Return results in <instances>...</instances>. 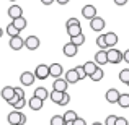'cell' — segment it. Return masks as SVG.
Returning <instances> with one entry per match:
<instances>
[{"instance_id": "6da1fadb", "label": "cell", "mask_w": 129, "mask_h": 125, "mask_svg": "<svg viewBox=\"0 0 129 125\" xmlns=\"http://www.w3.org/2000/svg\"><path fill=\"white\" fill-rule=\"evenodd\" d=\"M49 99L52 101V102H56L57 106H67V104L70 102V96L67 94V91H64V93H60V91H51L49 93Z\"/></svg>"}, {"instance_id": "7a4b0ae2", "label": "cell", "mask_w": 129, "mask_h": 125, "mask_svg": "<svg viewBox=\"0 0 129 125\" xmlns=\"http://www.w3.org/2000/svg\"><path fill=\"white\" fill-rule=\"evenodd\" d=\"M7 122L10 125H25L26 123V115L21 114V110H12L7 115Z\"/></svg>"}, {"instance_id": "3957f363", "label": "cell", "mask_w": 129, "mask_h": 125, "mask_svg": "<svg viewBox=\"0 0 129 125\" xmlns=\"http://www.w3.org/2000/svg\"><path fill=\"white\" fill-rule=\"evenodd\" d=\"M0 94H2V97L10 104V106H13V104L20 99V97L15 96V88H13V86H3V89H2Z\"/></svg>"}, {"instance_id": "277c9868", "label": "cell", "mask_w": 129, "mask_h": 125, "mask_svg": "<svg viewBox=\"0 0 129 125\" xmlns=\"http://www.w3.org/2000/svg\"><path fill=\"white\" fill-rule=\"evenodd\" d=\"M106 57H108V63H113V65L123 62V52H119L116 47H110L106 50Z\"/></svg>"}, {"instance_id": "5b68a950", "label": "cell", "mask_w": 129, "mask_h": 125, "mask_svg": "<svg viewBox=\"0 0 129 125\" xmlns=\"http://www.w3.org/2000/svg\"><path fill=\"white\" fill-rule=\"evenodd\" d=\"M33 73H35V78H38V80H46L47 76H49V65H46V63H39Z\"/></svg>"}, {"instance_id": "8992f818", "label": "cell", "mask_w": 129, "mask_h": 125, "mask_svg": "<svg viewBox=\"0 0 129 125\" xmlns=\"http://www.w3.org/2000/svg\"><path fill=\"white\" fill-rule=\"evenodd\" d=\"M62 73H66V72H64V67L60 65V63L54 62V63H51V65H49V76H54V78H62Z\"/></svg>"}, {"instance_id": "52a82bcc", "label": "cell", "mask_w": 129, "mask_h": 125, "mask_svg": "<svg viewBox=\"0 0 129 125\" xmlns=\"http://www.w3.org/2000/svg\"><path fill=\"white\" fill-rule=\"evenodd\" d=\"M35 73L33 72H23L21 75H20V83L23 84V86H31L33 83H35Z\"/></svg>"}, {"instance_id": "ba28073f", "label": "cell", "mask_w": 129, "mask_h": 125, "mask_svg": "<svg viewBox=\"0 0 129 125\" xmlns=\"http://www.w3.org/2000/svg\"><path fill=\"white\" fill-rule=\"evenodd\" d=\"M8 46H10V49H13V50H20V49H23V46H25V39H23L21 36H15V38H10Z\"/></svg>"}, {"instance_id": "9c48e42d", "label": "cell", "mask_w": 129, "mask_h": 125, "mask_svg": "<svg viewBox=\"0 0 129 125\" xmlns=\"http://www.w3.org/2000/svg\"><path fill=\"white\" fill-rule=\"evenodd\" d=\"M119 96H121L119 91H118L116 88H111V89H108V91H106V94H105V99H106L110 104H114V102H118Z\"/></svg>"}, {"instance_id": "30bf717a", "label": "cell", "mask_w": 129, "mask_h": 125, "mask_svg": "<svg viewBox=\"0 0 129 125\" xmlns=\"http://www.w3.org/2000/svg\"><path fill=\"white\" fill-rule=\"evenodd\" d=\"M105 25H106V23H105V20L101 18V16H95L93 20H90V28L96 33H100L101 29L105 28Z\"/></svg>"}, {"instance_id": "8fae6325", "label": "cell", "mask_w": 129, "mask_h": 125, "mask_svg": "<svg viewBox=\"0 0 129 125\" xmlns=\"http://www.w3.org/2000/svg\"><path fill=\"white\" fill-rule=\"evenodd\" d=\"M82 15H83L85 20H88V21L93 20L95 16H98L96 15V8H95L93 5H85V7H83V8H82Z\"/></svg>"}, {"instance_id": "7c38bea8", "label": "cell", "mask_w": 129, "mask_h": 125, "mask_svg": "<svg viewBox=\"0 0 129 125\" xmlns=\"http://www.w3.org/2000/svg\"><path fill=\"white\" fill-rule=\"evenodd\" d=\"M39 44L41 42H39V39L36 38V36H28V38L25 39V47L28 50H36L39 47Z\"/></svg>"}, {"instance_id": "4fadbf2b", "label": "cell", "mask_w": 129, "mask_h": 125, "mask_svg": "<svg viewBox=\"0 0 129 125\" xmlns=\"http://www.w3.org/2000/svg\"><path fill=\"white\" fill-rule=\"evenodd\" d=\"M62 52H64V55H66V57H75L77 52H79V47L74 46L72 42H67L66 46L62 47Z\"/></svg>"}, {"instance_id": "5bb4252c", "label": "cell", "mask_w": 129, "mask_h": 125, "mask_svg": "<svg viewBox=\"0 0 129 125\" xmlns=\"http://www.w3.org/2000/svg\"><path fill=\"white\" fill-rule=\"evenodd\" d=\"M67 83L64 78H56L52 83V89L54 91H60V93H64V91H67Z\"/></svg>"}, {"instance_id": "9a60e30c", "label": "cell", "mask_w": 129, "mask_h": 125, "mask_svg": "<svg viewBox=\"0 0 129 125\" xmlns=\"http://www.w3.org/2000/svg\"><path fill=\"white\" fill-rule=\"evenodd\" d=\"M118 41H119V39H118V34H116V33L110 31V33H106V34H105V42H106L108 47H114L118 44Z\"/></svg>"}, {"instance_id": "2e32d148", "label": "cell", "mask_w": 129, "mask_h": 125, "mask_svg": "<svg viewBox=\"0 0 129 125\" xmlns=\"http://www.w3.org/2000/svg\"><path fill=\"white\" fill-rule=\"evenodd\" d=\"M8 16L12 20H16V18H20V16H23V8L20 5H12L8 8Z\"/></svg>"}, {"instance_id": "e0dca14e", "label": "cell", "mask_w": 129, "mask_h": 125, "mask_svg": "<svg viewBox=\"0 0 129 125\" xmlns=\"http://www.w3.org/2000/svg\"><path fill=\"white\" fill-rule=\"evenodd\" d=\"M43 104H44V101H41L39 97H36V96H33L31 99H29V102H28V106H29V109L31 110H41L43 109Z\"/></svg>"}, {"instance_id": "ac0fdd59", "label": "cell", "mask_w": 129, "mask_h": 125, "mask_svg": "<svg viewBox=\"0 0 129 125\" xmlns=\"http://www.w3.org/2000/svg\"><path fill=\"white\" fill-rule=\"evenodd\" d=\"M106 50H108V49H106ZM106 50H98V52L95 54V60H93V62L96 63V65H105V63H108Z\"/></svg>"}, {"instance_id": "d6986e66", "label": "cell", "mask_w": 129, "mask_h": 125, "mask_svg": "<svg viewBox=\"0 0 129 125\" xmlns=\"http://www.w3.org/2000/svg\"><path fill=\"white\" fill-rule=\"evenodd\" d=\"M66 80L69 84H75L77 81H79V76H77V72H75V68H70V70H67L66 72Z\"/></svg>"}, {"instance_id": "ffe728a7", "label": "cell", "mask_w": 129, "mask_h": 125, "mask_svg": "<svg viewBox=\"0 0 129 125\" xmlns=\"http://www.w3.org/2000/svg\"><path fill=\"white\" fill-rule=\"evenodd\" d=\"M33 96H36V97H39L41 101H46L47 97H49V91L46 89L44 86H38L35 89V93H33Z\"/></svg>"}, {"instance_id": "44dd1931", "label": "cell", "mask_w": 129, "mask_h": 125, "mask_svg": "<svg viewBox=\"0 0 129 125\" xmlns=\"http://www.w3.org/2000/svg\"><path fill=\"white\" fill-rule=\"evenodd\" d=\"M12 25L15 26L18 31H23V29L26 28V25H28V21H26V18L25 16H20V18H16V20H13L12 21Z\"/></svg>"}, {"instance_id": "7402d4cb", "label": "cell", "mask_w": 129, "mask_h": 125, "mask_svg": "<svg viewBox=\"0 0 129 125\" xmlns=\"http://www.w3.org/2000/svg\"><path fill=\"white\" fill-rule=\"evenodd\" d=\"M82 67H83V72H85V75H87V76H90L91 73H93L95 70L98 68V65H96L95 62H91V60H90V62H85Z\"/></svg>"}, {"instance_id": "603a6c76", "label": "cell", "mask_w": 129, "mask_h": 125, "mask_svg": "<svg viewBox=\"0 0 129 125\" xmlns=\"http://www.w3.org/2000/svg\"><path fill=\"white\" fill-rule=\"evenodd\" d=\"M67 34H69L70 38H74V36H79V34H82V26H80V25L67 26Z\"/></svg>"}, {"instance_id": "cb8c5ba5", "label": "cell", "mask_w": 129, "mask_h": 125, "mask_svg": "<svg viewBox=\"0 0 129 125\" xmlns=\"http://www.w3.org/2000/svg\"><path fill=\"white\" fill-rule=\"evenodd\" d=\"M103 76H105V72L100 68V67H98V68L90 75V80H91V81H101V80H103Z\"/></svg>"}, {"instance_id": "d4e9b609", "label": "cell", "mask_w": 129, "mask_h": 125, "mask_svg": "<svg viewBox=\"0 0 129 125\" xmlns=\"http://www.w3.org/2000/svg\"><path fill=\"white\" fill-rule=\"evenodd\" d=\"M116 104H118L119 107H123V109H127V107H129V94H127V93H126V94H121Z\"/></svg>"}, {"instance_id": "484cf974", "label": "cell", "mask_w": 129, "mask_h": 125, "mask_svg": "<svg viewBox=\"0 0 129 125\" xmlns=\"http://www.w3.org/2000/svg\"><path fill=\"white\" fill-rule=\"evenodd\" d=\"M77 117H79V115H77L75 110H67V112H64L62 119H64V122H74Z\"/></svg>"}, {"instance_id": "4316f807", "label": "cell", "mask_w": 129, "mask_h": 125, "mask_svg": "<svg viewBox=\"0 0 129 125\" xmlns=\"http://www.w3.org/2000/svg\"><path fill=\"white\" fill-rule=\"evenodd\" d=\"M70 42H72L74 46L80 47L83 42H85V36H83V33H82V34H79V36H74V38H70Z\"/></svg>"}, {"instance_id": "83f0119b", "label": "cell", "mask_w": 129, "mask_h": 125, "mask_svg": "<svg viewBox=\"0 0 129 125\" xmlns=\"http://www.w3.org/2000/svg\"><path fill=\"white\" fill-rule=\"evenodd\" d=\"M119 81L124 83V84L129 83V68H124V70L119 72Z\"/></svg>"}, {"instance_id": "f1b7e54d", "label": "cell", "mask_w": 129, "mask_h": 125, "mask_svg": "<svg viewBox=\"0 0 129 125\" xmlns=\"http://www.w3.org/2000/svg\"><path fill=\"white\" fill-rule=\"evenodd\" d=\"M7 34H8L10 38H15V36H20V31L12 25V23H10V25L7 26Z\"/></svg>"}, {"instance_id": "f546056e", "label": "cell", "mask_w": 129, "mask_h": 125, "mask_svg": "<svg viewBox=\"0 0 129 125\" xmlns=\"http://www.w3.org/2000/svg\"><path fill=\"white\" fill-rule=\"evenodd\" d=\"M96 46L100 47V50H106V49H108L106 42H105V34H100V36L96 38Z\"/></svg>"}, {"instance_id": "4dcf8cb0", "label": "cell", "mask_w": 129, "mask_h": 125, "mask_svg": "<svg viewBox=\"0 0 129 125\" xmlns=\"http://www.w3.org/2000/svg\"><path fill=\"white\" fill-rule=\"evenodd\" d=\"M25 106H26V99L23 97V99H18L15 104H13V110H21V109H25Z\"/></svg>"}, {"instance_id": "1f68e13d", "label": "cell", "mask_w": 129, "mask_h": 125, "mask_svg": "<svg viewBox=\"0 0 129 125\" xmlns=\"http://www.w3.org/2000/svg\"><path fill=\"white\" fill-rule=\"evenodd\" d=\"M51 125H66V122H64L62 115H52V119H51Z\"/></svg>"}, {"instance_id": "d6a6232c", "label": "cell", "mask_w": 129, "mask_h": 125, "mask_svg": "<svg viewBox=\"0 0 129 125\" xmlns=\"http://www.w3.org/2000/svg\"><path fill=\"white\" fill-rule=\"evenodd\" d=\"M75 72H77V76H79V81H80V80H83V78H87V75H85V72H83V67L82 65H77L75 67Z\"/></svg>"}, {"instance_id": "836d02e7", "label": "cell", "mask_w": 129, "mask_h": 125, "mask_svg": "<svg viewBox=\"0 0 129 125\" xmlns=\"http://www.w3.org/2000/svg\"><path fill=\"white\" fill-rule=\"evenodd\" d=\"M114 125H129V120L126 117H116V123Z\"/></svg>"}, {"instance_id": "e575fe53", "label": "cell", "mask_w": 129, "mask_h": 125, "mask_svg": "<svg viewBox=\"0 0 129 125\" xmlns=\"http://www.w3.org/2000/svg\"><path fill=\"white\" fill-rule=\"evenodd\" d=\"M116 123V115H108L105 120V125H114Z\"/></svg>"}, {"instance_id": "d590c367", "label": "cell", "mask_w": 129, "mask_h": 125, "mask_svg": "<svg viewBox=\"0 0 129 125\" xmlns=\"http://www.w3.org/2000/svg\"><path fill=\"white\" fill-rule=\"evenodd\" d=\"M15 96L20 97V99H23V97H25V89H23V88H15Z\"/></svg>"}, {"instance_id": "8d00e7d4", "label": "cell", "mask_w": 129, "mask_h": 125, "mask_svg": "<svg viewBox=\"0 0 129 125\" xmlns=\"http://www.w3.org/2000/svg\"><path fill=\"white\" fill-rule=\"evenodd\" d=\"M74 25H80V21L77 18H69L67 23H66V28H67V26H74Z\"/></svg>"}, {"instance_id": "74e56055", "label": "cell", "mask_w": 129, "mask_h": 125, "mask_svg": "<svg viewBox=\"0 0 129 125\" xmlns=\"http://www.w3.org/2000/svg\"><path fill=\"white\" fill-rule=\"evenodd\" d=\"M72 123H74V125H87V122H85L83 119H80V117H77V119L74 120Z\"/></svg>"}, {"instance_id": "f35d334b", "label": "cell", "mask_w": 129, "mask_h": 125, "mask_svg": "<svg viewBox=\"0 0 129 125\" xmlns=\"http://www.w3.org/2000/svg\"><path fill=\"white\" fill-rule=\"evenodd\" d=\"M116 5H119V7H123V5H126V3L129 2V0H113Z\"/></svg>"}, {"instance_id": "ab89813d", "label": "cell", "mask_w": 129, "mask_h": 125, "mask_svg": "<svg viewBox=\"0 0 129 125\" xmlns=\"http://www.w3.org/2000/svg\"><path fill=\"white\" fill-rule=\"evenodd\" d=\"M123 62H127V63H129V49L123 54Z\"/></svg>"}, {"instance_id": "60d3db41", "label": "cell", "mask_w": 129, "mask_h": 125, "mask_svg": "<svg viewBox=\"0 0 129 125\" xmlns=\"http://www.w3.org/2000/svg\"><path fill=\"white\" fill-rule=\"evenodd\" d=\"M56 0H41V3L43 5H51V3H54Z\"/></svg>"}, {"instance_id": "b9f144b4", "label": "cell", "mask_w": 129, "mask_h": 125, "mask_svg": "<svg viewBox=\"0 0 129 125\" xmlns=\"http://www.w3.org/2000/svg\"><path fill=\"white\" fill-rule=\"evenodd\" d=\"M57 3H59V5H67V3L70 2V0H56Z\"/></svg>"}, {"instance_id": "7bdbcfd3", "label": "cell", "mask_w": 129, "mask_h": 125, "mask_svg": "<svg viewBox=\"0 0 129 125\" xmlns=\"http://www.w3.org/2000/svg\"><path fill=\"white\" fill-rule=\"evenodd\" d=\"M91 125H105V123H101V122H95V123H91Z\"/></svg>"}, {"instance_id": "ee69618b", "label": "cell", "mask_w": 129, "mask_h": 125, "mask_svg": "<svg viewBox=\"0 0 129 125\" xmlns=\"http://www.w3.org/2000/svg\"><path fill=\"white\" fill-rule=\"evenodd\" d=\"M2 34H3V29H2V28H0V38H2Z\"/></svg>"}, {"instance_id": "f6af8a7d", "label": "cell", "mask_w": 129, "mask_h": 125, "mask_svg": "<svg viewBox=\"0 0 129 125\" xmlns=\"http://www.w3.org/2000/svg\"><path fill=\"white\" fill-rule=\"evenodd\" d=\"M66 125H74V123L72 122H66Z\"/></svg>"}, {"instance_id": "bcb514c9", "label": "cell", "mask_w": 129, "mask_h": 125, "mask_svg": "<svg viewBox=\"0 0 129 125\" xmlns=\"http://www.w3.org/2000/svg\"><path fill=\"white\" fill-rule=\"evenodd\" d=\"M10 2H16V0H10Z\"/></svg>"}, {"instance_id": "7dc6e473", "label": "cell", "mask_w": 129, "mask_h": 125, "mask_svg": "<svg viewBox=\"0 0 129 125\" xmlns=\"http://www.w3.org/2000/svg\"><path fill=\"white\" fill-rule=\"evenodd\" d=\"M127 86H129V83H127Z\"/></svg>"}, {"instance_id": "c3c4849f", "label": "cell", "mask_w": 129, "mask_h": 125, "mask_svg": "<svg viewBox=\"0 0 129 125\" xmlns=\"http://www.w3.org/2000/svg\"><path fill=\"white\" fill-rule=\"evenodd\" d=\"M127 94H129V93H127Z\"/></svg>"}]
</instances>
